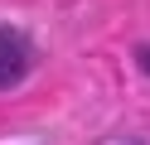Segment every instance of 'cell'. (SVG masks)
Segmentation results:
<instances>
[{"label":"cell","instance_id":"cell-1","mask_svg":"<svg viewBox=\"0 0 150 145\" xmlns=\"http://www.w3.org/2000/svg\"><path fill=\"white\" fill-rule=\"evenodd\" d=\"M29 63H34V53L24 44V34L20 29H0V92L15 87V82H24Z\"/></svg>","mask_w":150,"mask_h":145},{"label":"cell","instance_id":"cell-2","mask_svg":"<svg viewBox=\"0 0 150 145\" xmlns=\"http://www.w3.org/2000/svg\"><path fill=\"white\" fill-rule=\"evenodd\" d=\"M140 68H145V73H150V48H140Z\"/></svg>","mask_w":150,"mask_h":145}]
</instances>
